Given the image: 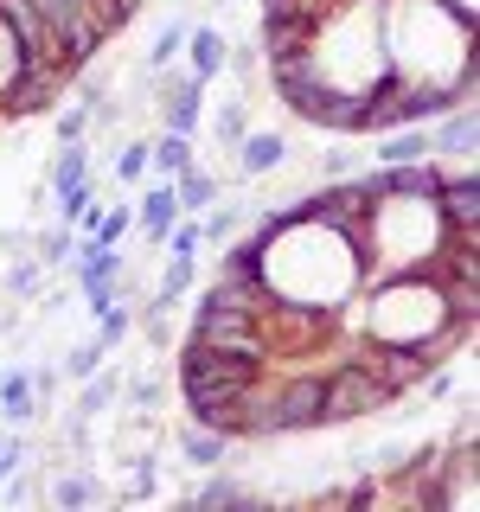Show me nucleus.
I'll list each match as a JSON object with an SVG mask.
<instances>
[{"mask_svg":"<svg viewBox=\"0 0 480 512\" xmlns=\"http://www.w3.org/2000/svg\"><path fill=\"white\" fill-rule=\"evenodd\" d=\"M391 404V391L372 378V372H359V365H333V372H320V423H359V416H372Z\"/></svg>","mask_w":480,"mask_h":512,"instance_id":"1","label":"nucleus"},{"mask_svg":"<svg viewBox=\"0 0 480 512\" xmlns=\"http://www.w3.org/2000/svg\"><path fill=\"white\" fill-rule=\"evenodd\" d=\"M352 365H359V372H372L391 397H404L410 384L429 372V352L416 346V340H365L359 352H352Z\"/></svg>","mask_w":480,"mask_h":512,"instance_id":"2","label":"nucleus"},{"mask_svg":"<svg viewBox=\"0 0 480 512\" xmlns=\"http://www.w3.org/2000/svg\"><path fill=\"white\" fill-rule=\"evenodd\" d=\"M180 378L250 391V384L263 378V359H250V352H224V346H205V340H186V346H180Z\"/></svg>","mask_w":480,"mask_h":512,"instance_id":"3","label":"nucleus"},{"mask_svg":"<svg viewBox=\"0 0 480 512\" xmlns=\"http://www.w3.org/2000/svg\"><path fill=\"white\" fill-rule=\"evenodd\" d=\"M231 160H237V180H263V173H276L288 160V141L269 135V128H250V135L231 148Z\"/></svg>","mask_w":480,"mask_h":512,"instance_id":"4","label":"nucleus"},{"mask_svg":"<svg viewBox=\"0 0 480 512\" xmlns=\"http://www.w3.org/2000/svg\"><path fill=\"white\" fill-rule=\"evenodd\" d=\"M436 218H442V224H480V186H474L468 167H461V173H442V186H436Z\"/></svg>","mask_w":480,"mask_h":512,"instance_id":"5","label":"nucleus"},{"mask_svg":"<svg viewBox=\"0 0 480 512\" xmlns=\"http://www.w3.org/2000/svg\"><path fill=\"white\" fill-rule=\"evenodd\" d=\"M160 116H167V128L173 135H192V128H199V116H205V84L199 77H173L167 84V103H160Z\"/></svg>","mask_w":480,"mask_h":512,"instance_id":"6","label":"nucleus"},{"mask_svg":"<svg viewBox=\"0 0 480 512\" xmlns=\"http://www.w3.org/2000/svg\"><path fill=\"white\" fill-rule=\"evenodd\" d=\"M186 52H192V77H199V84H212V77L224 71V58H231V45H224L218 26H192L186 32Z\"/></svg>","mask_w":480,"mask_h":512,"instance_id":"7","label":"nucleus"},{"mask_svg":"<svg viewBox=\"0 0 480 512\" xmlns=\"http://www.w3.org/2000/svg\"><path fill=\"white\" fill-rule=\"evenodd\" d=\"M71 263H77V282H84V288H90V282H116V276H122V250H116V244H103V237H84Z\"/></svg>","mask_w":480,"mask_h":512,"instance_id":"8","label":"nucleus"},{"mask_svg":"<svg viewBox=\"0 0 480 512\" xmlns=\"http://www.w3.org/2000/svg\"><path fill=\"white\" fill-rule=\"evenodd\" d=\"M173 224H180V199H173V180H167V186H148V192H141V231H148V244H160Z\"/></svg>","mask_w":480,"mask_h":512,"instance_id":"9","label":"nucleus"},{"mask_svg":"<svg viewBox=\"0 0 480 512\" xmlns=\"http://www.w3.org/2000/svg\"><path fill=\"white\" fill-rule=\"evenodd\" d=\"M404 160H429V128H384L378 141V167H404Z\"/></svg>","mask_w":480,"mask_h":512,"instance_id":"10","label":"nucleus"},{"mask_svg":"<svg viewBox=\"0 0 480 512\" xmlns=\"http://www.w3.org/2000/svg\"><path fill=\"white\" fill-rule=\"evenodd\" d=\"M224 448H231V436H218V429H205V423H186L180 429V455L192 461V468H218Z\"/></svg>","mask_w":480,"mask_h":512,"instance_id":"11","label":"nucleus"},{"mask_svg":"<svg viewBox=\"0 0 480 512\" xmlns=\"http://www.w3.org/2000/svg\"><path fill=\"white\" fill-rule=\"evenodd\" d=\"M192 160H199V154H192V135H173V128H160V141H148V167H160L167 180H173V173H186Z\"/></svg>","mask_w":480,"mask_h":512,"instance_id":"12","label":"nucleus"},{"mask_svg":"<svg viewBox=\"0 0 480 512\" xmlns=\"http://www.w3.org/2000/svg\"><path fill=\"white\" fill-rule=\"evenodd\" d=\"M173 199H180V212H205V205L218 199V180L199 167V160H192L186 173H173Z\"/></svg>","mask_w":480,"mask_h":512,"instance_id":"13","label":"nucleus"},{"mask_svg":"<svg viewBox=\"0 0 480 512\" xmlns=\"http://www.w3.org/2000/svg\"><path fill=\"white\" fill-rule=\"evenodd\" d=\"M256 276H263V244H256V237H250V244H231V250H224L218 282H237V288H244V282H256Z\"/></svg>","mask_w":480,"mask_h":512,"instance_id":"14","label":"nucleus"},{"mask_svg":"<svg viewBox=\"0 0 480 512\" xmlns=\"http://www.w3.org/2000/svg\"><path fill=\"white\" fill-rule=\"evenodd\" d=\"M192 506H250V487L231 480V474H212L199 493H192Z\"/></svg>","mask_w":480,"mask_h":512,"instance_id":"15","label":"nucleus"},{"mask_svg":"<svg viewBox=\"0 0 480 512\" xmlns=\"http://www.w3.org/2000/svg\"><path fill=\"white\" fill-rule=\"evenodd\" d=\"M192 269H199V256H173L167 263V276H160V288H154V308H173V301L192 288Z\"/></svg>","mask_w":480,"mask_h":512,"instance_id":"16","label":"nucleus"},{"mask_svg":"<svg viewBox=\"0 0 480 512\" xmlns=\"http://www.w3.org/2000/svg\"><path fill=\"white\" fill-rule=\"evenodd\" d=\"M116 391H122V378H109L103 365H96V372L84 378V397H77V423H90V416L103 410V404H109V397H116Z\"/></svg>","mask_w":480,"mask_h":512,"instance_id":"17","label":"nucleus"},{"mask_svg":"<svg viewBox=\"0 0 480 512\" xmlns=\"http://www.w3.org/2000/svg\"><path fill=\"white\" fill-rule=\"evenodd\" d=\"M90 180V154L77 148V141H64V154H58V167H52V192H71V186H84Z\"/></svg>","mask_w":480,"mask_h":512,"instance_id":"18","label":"nucleus"},{"mask_svg":"<svg viewBox=\"0 0 480 512\" xmlns=\"http://www.w3.org/2000/svg\"><path fill=\"white\" fill-rule=\"evenodd\" d=\"M52 500L64 506V512H77V506H96L103 500V487H96L90 474H58V487H52Z\"/></svg>","mask_w":480,"mask_h":512,"instance_id":"19","label":"nucleus"},{"mask_svg":"<svg viewBox=\"0 0 480 512\" xmlns=\"http://www.w3.org/2000/svg\"><path fill=\"white\" fill-rule=\"evenodd\" d=\"M0 410H7L13 423H26V416H32V378H26V372L0 378Z\"/></svg>","mask_w":480,"mask_h":512,"instance_id":"20","label":"nucleus"},{"mask_svg":"<svg viewBox=\"0 0 480 512\" xmlns=\"http://www.w3.org/2000/svg\"><path fill=\"white\" fill-rule=\"evenodd\" d=\"M180 45H186V20H167L160 39H154V52H148V71H167V64L180 58Z\"/></svg>","mask_w":480,"mask_h":512,"instance_id":"21","label":"nucleus"},{"mask_svg":"<svg viewBox=\"0 0 480 512\" xmlns=\"http://www.w3.org/2000/svg\"><path fill=\"white\" fill-rule=\"evenodd\" d=\"M160 244H167V256H199L205 231H199V224H192V212H180V224H173V231L160 237Z\"/></svg>","mask_w":480,"mask_h":512,"instance_id":"22","label":"nucleus"},{"mask_svg":"<svg viewBox=\"0 0 480 512\" xmlns=\"http://www.w3.org/2000/svg\"><path fill=\"white\" fill-rule=\"evenodd\" d=\"M244 135H250V103H224L218 109V141H224V148H237Z\"/></svg>","mask_w":480,"mask_h":512,"instance_id":"23","label":"nucleus"},{"mask_svg":"<svg viewBox=\"0 0 480 512\" xmlns=\"http://www.w3.org/2000/svg\"><path fill=\"white\" fill-rule=\"evenodd\" d=\"M141 173H148V141H128L122 160H116V180H122V186H135Z\"/></svg>","mask_w":480,"mask_h":512,"instance_id":"24","label":"nucleus"},{"mask_svg":"<svg viewBox=\"0 0 480 512\" xmlns=\"http://www.w3.org/2000/svg\"><path fill=\"white\" fill-rule=\"evenodd\" d=\"M103 352H109L103 340H90V346H77V352H71V359H64V372H71V378H90V372H96V365H103Z\"/></svg>","mask_w":480,"mask_h":512,"instance_id":"25","label":"nucleus"},{"mask_svg":"<svg viewBox=\"0 0 480 512\" xmlns=\"http://www.w3.org/2000/svg\"><path fill=\"white\" fill-rule=\"evenodd\" d=\"M84 135H90V103L64 109V116H58V141H84Z\"/></svg>","mask_w":480,"mask_h":512,"instance_id":"26","label":"nucleus"},{"mask_svg":"<svg viewBox=\"0 0 480 512\" xmlns=\"http://www.w3.org/2000/svg\"><path fill=\"white\" fill-rule=\"evenodd\" d=\"M39 282H45V269L39 263H13V276H7V288H13V295H39Z\"/></svg>","mask_w":480,"mask_h":512,"instance_id":"27","label":"nucleus"},{"mask_svg":"<svg viewBox=\"0 0 480 512\" xmlns=\"http://www.w3.org/2000/svg\"><path fill=\"white\" fill-rule=\"evenodd\" d=\"M45 256L39 263H64V256H71V224H58V231H45V244H39Z\"/></svg>","mask_w":480,"mask_h":512,"instance_id":"28","label":"nucleus"},{"mask_svg":"<svg viewBox=\"0 0 480 512\" xmlns=\"http://www.w3.org/2000/svg\"><path fill=\"white\" fill-rule=\"evenodd\" d=\"M96 320H103V333H96L103 346H122V340H128V314H122V308H109V314H96Z\"/></svg>","mask_w":480,"mask_h":512,"instance_id":"29","label":"nucleus"},{"mask_svg":"<svg viewBox=\"0 0 480 512\" xmlns=\"http://www.w3.org/2000/svg\"><path fill=\"white\" fill-rule=\"evenodd\" d=\"M128 404L154 410V404H160V378H135V384H128Z\"/></svg>","mask_w":480,"mask_h":512,"instance_id":"30","label":"nucleus"},{"mask_svg":"<svg viewBox=\"0 0 480 512\" xmlns=\"http://www.w3.org/2000/svg\"><path fill=\"white\" fill-rule=\"evenodd\" d=\"M199 231H205V237H218V244H224V237H231V231H237V212H212V218H205V224H199Z\"/></svg>","mask_w":480,"mask_h":512,"instance_id":"31","label":"nucleus"},{"mask_svg":"<svg viewBox=\"0 0 480 512\" xmlns=\"http://www.w3.org/2000/svg\"><path fill=\"white\" fill-rule=\"evenodd\" d=\"M20 461H26V442H0V480L20 468Z\"/></svg>","mask_w":480,"mask_h":512,"instance_id":"32","label":"nucleus"},{"mask_svg":"<svg viewBox=\"0 0 480 512\" xmlns=\"http://www.w3.org/2000/svg\"><path fill=\"white\" fill-rule=\"evenodd\" d=\"M372 500H384V487H378V480H359V487L346 493V506H372Z\"/></svg>","mask_w":480,"mask_h":512,"instance_id":"33","label":"nucleus"},{"mask_svg":"<svg viewBox=\"0 0 480 512\" xmlns=\"http://www.w3.org/2000/svg\"><path fill=\"white\" fill-rule=\"evenodd\" d=\"M320 173H327V180H346V173H352V154H340V148H333L327 160H320Z\"/></svg>","mask_w":480,"mask_h":512,"instance_id":"34","label":"nucleus"},{"mask_svg":"<svg viewBox=\"0 0 480 512\" xmlns=\"http://www.w3.org/2000/svg\"><path fill=\"white\" fill-rule=\"evenodd\" d=\"M448 13H455L461 32H474V0H448Z\"/></svg>","mask_w":480,"mask_h":512,"instance_id":"35","label":"nucleus"},{"mask_svg":"<svg viewBox=\"0 0 480 512\" xmlns=\"http://www.w3.org/2000/svg\"><path fill=\"white\" fill-rule=\"evenodd\" d=\"M122 7H128V13H141V0H122Z\"/></svg>","mask_w":480,"mask_h":512,"instance_id":"36","label":"nucleus"}]
</instances>
